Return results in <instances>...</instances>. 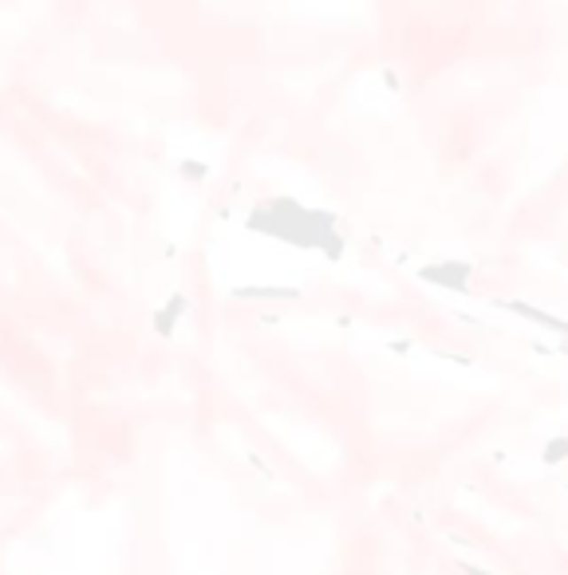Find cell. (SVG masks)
<instances>
[{
  "label": "cell",
  "mask_w": 568,
  "mask_h": 575,
  "mask_svg": "<svg viewBox=\"0 0 568 575\" xmlns=\"http://www.w3.org/2000/svg\"><path fill=\"white\" fill-rule=\"evenodd\" d=\"M568 457V441H553V446L545 449V465H561Z\"/></svg>",
  "instance_id": "cell-3"
},
{
  "label": "cell",
  "mask_w": 568,
  "mask_h": 575,
  "mask_svg": "<svg viewBox=\"0 0 568 575\" xmlns=\"http://www.w3.org/2000/svg\"><path fill=\"white\" fill-rule=\"evenodd\" d=\"M186 312H190V299L182 296V291H174L159 312H154V335H159V339H174V331H178V323Z\"/></svg>",
  "instance_id": "cell-2"
},
{
  "label": "cell",
  "mask_w": 568,
  "mask_h": 575,
  "mask_svg": "<svg viewBox=\"0 0 568 575\" xmlns=\"http://www.w3.org/2000/svg\"><path fill=\"white\" fill-rule=\"evenodd\" d=\"M249 229L268 237H281V241L292 245H336V233H331V217L328 214H312V209H300L296 201H268L257 214L249 217Z\"/></svg>",
  "instance_id": "cell-1"
},
{
  "label": "cell",
  "mask_w": 568,
  "mask_h": 575,
  "mask_svg": "<svg viewBox=\"0 0 568 575\" xmlns=\"http://www.w3.org/2000/svg\"><path fill=\"white\" fill-rule=\"evenodd\" d=\"M462 575H494V571H486V568H478V563H462Z\"/></svg>",
  "instance_id": "cell-4"
}]
</instances>
